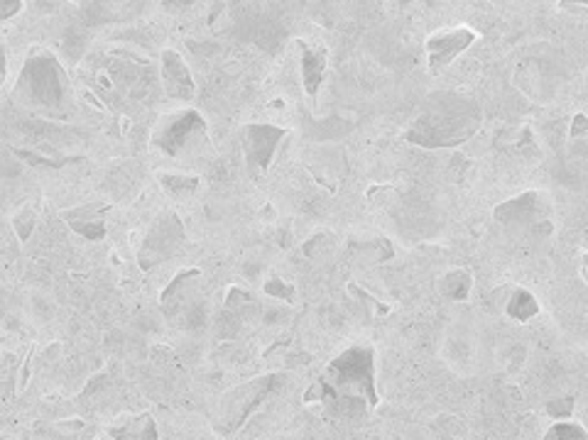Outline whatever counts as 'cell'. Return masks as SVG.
Returning a JSON list of instances; mask_svg holds the SVG:
<instances>
[{
  "instance_id": "cell-8",
  "label": "cell",
  "mask_w": 588,
  "mask_h": 440,
  "mask_svg": "<svg viewBox=\"0 0 588 440\" xmlns=\"http://www.w3.org/2000/svg\"><path fill=\"white\" fill-rule=\"evenodd\" d=\"M475 40H478V32L468 25L444 27V30L431 32V35L427 37V44H424L430 74L439 76L441 71L451 67Z\"/></svg>"
},
{
  "instance_id": "cell-23",
  "label": "cell",
  "mask_w": 588,
  "mask_h": 440,
  "mask_svg": "<svg viewBox=\"0 0 588 440\" xmlns=\"http://www.w3.org/2000/svg\"><path fill=\"white\" fill-rule=\"evenodd\" d=\"M569 145L581 157H588V112H576L569 125Z\"/></svg>"
},
{
  "instance_id": "cell-18",
  "label": "cell",
  "mask_w": 588,
  "mask_h": 440,
  "mask_svg": "<svg viewBox=\"0 0 588 440\" xmlns=\"http://www.w3.org/2000/svg\"><path fill=\"white\" fill-rule=\"evenodd\" d=\"M542 313V306L537 301V296L532 292H527L522 286L510 289L508 301H505V316L512 319L515 323H529Z\"/></svg>"
},
{
  "instance_id": "cell-13",
  "label": "cell",
  "mask_w": 588,
  "mask_h": 440,
  "mask_svg": "<svg viewBox=\"0 0 588 440\" xmlns=\"http://www.w3.org/2000/svg\"><path fill=\"white\" fill-rule=\"evenodd\" d=\"M202 272L199 269H182L179 274L165 286V292L159 293V309L167 319H175L179 313H185L192 306V292L194 284L199 282Z\"/></svg>"
},
{
  "instance_id": "cell-15",
  "label": "cell",
  "mask_w": 588,
  "mask_h": 440,
  "mask_svg": "<svg viewBox=\"0 0 588 440\" xmlns=\"http://www.w3.org/2000/svg\"><path fill=\"white\" fill-rule=\"evenodd\" d=\"M348 252L353 257L363 259L368 265H385L387 259L395 257V247L385 235H360L348 240Z\"/></svg>"
},
{
  "instance_id": "cell-22",
  "label": "cell",
  "mask_w": 588,
  "mask_h": 440,
  "mask_svg": "<svg viewBox=\"0 0 588 440\" xmlns=\"http://www.w3.org/2000/svg\"><path fill=\"white\" fill-rule=\"evenodd\" d=\"M37 223H40V213H37V208L32 203H25V206H20V211L13 216V230L18 235L20 242H27L35 233Z\"/></svg>"
},
{
  "instance_id": "cell-14",
  "label": "cell",
  "mask_w": 588,
  "mask_h": 440,
  "mask_svg": "<svg viewBox=\"0 0 588 440\" xmlns=\"http://www.w3.org/2000/svg\"><path fill=\"white\" fill-rule=\"evenodd\" d=\"M105 436L111 440H159L158 421L149 411L118 418L105 428Z\"/></svg>"
},
{
  "instance_id": "cell-11",
  "label": "cell",
  "mask_w": 588,
  "mask_h": 440,
  "mask_svg": "<svg viewBox=\"0 0 588 440\" xmlns=\"http://www.w3.org/2000/svg\"><path fill=\"white\" fill-rule=\"evenodd\" d=\"M159 78L167 98L176 103H189L196 98V81L192 76V69L176 49L159 52Z\"/></svg>"
},
{
  "instance_id": "cell-21",
  "label": "cell",
  "mask_w": 588,
  "mask_h": 440,
  "mask_svg": "<svg viewBox=\"0 0 588 440\" xmlns=\"http://www.w3.org/2000/svg\"><path fill=\"white\" fill-rule=\"evenodd\" d=\"M430 428L439 440H466V436H468L466 421L457 414L434 416V418H431Z\"/></svg>"
},
{
  "instance_id": "cell-17",
  "label": "cell",
  "mask_w": 588,
  "mask_h": 440,
  "mask_svg": "<svg viewBox=\"0 0 588 440\" xmlns=\"http://www.w3.org/2000/svg\"><path fill=\"white\" fill-rule=\"evenodd\" d=\"M439 293L451 303H466L474 289V274L466 267L448 269L447 274L439 276Z\"/></svg>"
},
{
  "instance_id": "cell-19",
  "label": "cell",
  "mask_w": 588,
  "mask_h": 440,
  "mask_svg": "<svg viewBox=\"0 0 588 440\" xmlns=\"http://www.w3.org/2000/svg\"><path fill=\"white\" fill-rule=\"evenodd\" d=\"M336 245H339V238H336L334 233H314L302 245V255H304L309 262L321 265V262H329V259L334 257Z\"/></svg>"
},
{
  "instance_id": "cell-2",
  "label": "cell",
  "mask_w": 588,
  "mask_h": 440,
  "mask_svg": "<svg viewBox=\"0 0 588 440\" xmlns=\"http://www.w3.org/2000/svg\"><path fill=\"white\" fill-rule=\"evenodd\" d=\"M15 101L47 115L69 111L71 86L62 61L47 47H32L15 81Z\"/></svg>"
},
{
  "instance_id": "cell-3",
  "label": "cell",
  "mask_w": 588,
  "mask_h": 440,
  "mask_svg": "<svg viewBox=\"0 0 588 440\" xmlns=\"http://www.w3.org/2000/svg\"><path fill=\"white\" fill-rule=\"evenodd\" d=\"M321 380L334 389L336 394L363 399L370 409L380 404L378 384H375V347H346L326 364Z\"/></svg>"
},
{
  "instance_id": "cell-20",
  "label": "cell",
  "mask_w": 588,
  "mask_h": 440,
  "mask_svg": "<svg viewBox=\"0 0 588 440\" xmlns=\"http://www.w3.org/2000/svg\"><path fill=\"white\" fill-rule=\"evenodd\" d=\"M13 155L18 159H25L30 166H44V169H64L69 165H79L84 162V157L74 155V157H50L44 152H37V149H20V147H13Z\"/></svg>"
},
{
  "instance_id": "cell-6",
  "label": "cell",
  "mask_w": 588,
  "mask_h": 440,
  "mask_svg": "<svg viewBox=\"0 0 588 440\" xmlns=\"http://www.w3.org/2000/svg\"><path fill=\"white\" fill-rule=\"evenodd\" d=\"M552 216V196L539 189L518 193V196L498 203L495 211H493L495 223L505 225V228H515V230H525V233L535 235V238H549L554 233Z\"/></svg>"
},
{
  "instance_id": "cell-24",
  "label": "cell",
  "mask_w": 588,
  "mask_h": 440,
  "mask_svg": "<svg viewBox=\"0 0 588 440\" xmlns=\"http://www.w3.org/2000/svg\"><path fill=\"white\" fill-rule=\"evenodd\" d=\"M542 440H588V431L579 421H556Z\"/></svg>"
},
{
  "instance_id": "cell-10",
  "label": "cell",
  "mask_w": 588,
  "mask_h": 440,
  "mask_svg": "<svg viewBox=\"0 0 588 440\" xmlns=\"http://www.w3.org/2000/svg\"><path fill=\"white\" fill-rule=\"evenodd\" d=\"M297 47L304 94L316 105V98H319L321 86H324L326 69H329V47L316 37H299Z\"/></svg>"
},
{
  "instance_id": "cell-25",
  "label": "cell",
  "mask_w": 588,
  "mask_h": 440,
  "mask_svg": "<svg viewBox=\"0 0 588 440\" xmlns=\"http://www.w3.org/2000/svg\"><path fill=\"white\" fill-rule=\"evenodd\" d=\"M263 292L282 303H294V299H297V289H294V284L282 282L280 276H270V279H265Z\"/></svg>"
},
{
  "instance_id": "cell-12",
  "label": "cell",
  "mask_w": 588,
  "mask_h": 440,
  "mask_svg": "<svg viewBox=\"0 0 588 440\" xmlns=\"http://www.w3.org/2000/svg\"><path fill=\"white\" fill-rule=\"evenodd\" d=\"M108 211H111V206H105V203H81V206L62 211L59 218L84 240L101 242L108 235V228H105Z\"/></svg>"
},
{
  "instance_id": "cell-9",
  "label": "cell",
  "mask_w": 588,
  "mask_h": 440,
  "mask_svg": "<svg viewBox=\"0 0 588 440\" xmlns=\"http://www.w3.org/2000/svg\"><path fill=\"white\" fill-rule=\"evenodd\" d=\"M287 135H290V130L282 128V125H265V122L248 125L243 132V155H246V165L250 166V172H267L273 166L277 147Z\"/></svg>"
},
{
  "instance_id": "cell-29",
  "label": "cell",
  "mask_w": 588,
  "mask_h": 440,
  "mask_svg": "<svg viewBox=\"0 0 588 440\" xmlns=\"http://www.w3.org/2000/svg\"><path fill=\"white\" fill-rule=\"evenodd\" d=\"M581 267H583V279L588 282V255H583V265Z\"/></svg>"
},
{
  "instance_id": "cell-1",
  "label": "cell",
  "mask_w": 588,
  "mask_h": 440,
  "mask_svg": "<svg viewBox=\"0 0 588 440\" xmlns=\"http://www.w3.org/2000/svg\"><path fill=\"white\" fill-rule=\"evenodd\" d=\"M481 125L484 111L475 98L458 91H437L421 103L403 139L421 149H454L475 138Z\"/></svg>"
},
{
  "instance_id": "cell-26",
  "label": "cell",
  "mask_w": 588,
  "mask_h": 440,
  "mask_svg": "<svg viewBox=\"0 0 588 440\" xmlns=\"http://www.w3.org/2000/svg\"><path fill=\"white\" fill-rule=\"evenodd\" d=\"M574 406H576V399L566 394V397H556L552 401H547L545 411L552 421H571L574 416Z\"/></svg>"
},
{
  "instance_id": "cell-27",
  "label": "cell",
  "mask_w": 588,
  "mask_h": 440,
  "mask_svg": "<svg viewBox=\"0 0 588 440\" xmlns=\"http://www.w3.org/2000/svg\"><path fill=\"white\" fill-rule=\"evenodd\" d=\"M348 292H351L353 296L363 299V301H366V306H368L370 311L375 313V316H387V313H390V306H385L383 301H378V299H375V296H370L368 292H363L358 284H353L351 282V284H348Z\"/></svg>"
},
{
  "instance_id": "cell-4",
  "label": "cell",
  "mask_w": 588,
  "mask_h": 440,
  "mask_svg": "<svg viewBox=\"0 0 588 440\" xmlns=\"http://www.w3.org/2000/svg\"><path fill=\"white\" fill-rule=\"evenodd\" d=\"M285 384V374L282 372H267V374H258L253 380H246L229 389L219 404V418L213 423V428L221 436H236L248 421L250 416L267 401V399L277 394Z\"/></svg>"
},
{
  "instance_id": "cell-16",
  "label": "cell",
  "mask_w": 588,
  "mask_h": 440,
  "mask_svg": "<svg viewBox=\"0 0 588 440\" xmlns=\"http://www.w3.org/2000/svg\"><path fill=\"white\" fill-rule=\"evenodd\" d=\"M158 182L169 199L175 201L194 199V196L199 193V189H202V179H199L196 174L158 172Z\"/></svg>"
},
{
  "instance_id": "cell-5",
  "label": "cell",
  "mask_w": 588,
  "mask_h": 440,
  "mask_svg": "<svg viewBox=\"0 0 588 440\" xmlns=\"http://www.w3.org/2000/svg\"><path fill=\"white\" fill-rule=\"evenodd\" d=\"M206 139H209V125L196 108H182V111L162 115L152 132L155 149L172 159L202 149Z\"/></svg>"
},
{
  "instance_id": "cell-28",
  "label": "cell",
  "mask_w": 588,
  "mask_h": 440,
  "mask_svg": "<svg viewBox=\"0 0 588 440\" xmlns=\"http://www.w3.org/2000/svg\"><path fill=\"white\" fill-rule=\"evenodd\" d=\"M23 8H25V3H23V0H13V3L3 0V3H0V20L5 22V20H10L13 15H18Z\"/></svg>"
},
{
  "instance_id": "cell-7",
  "label": "cell",
  "mask_w": 588,
  "mask_h": 440,
  "mask_svg": "<svg viewBox=\"0 0 588 440\" xmlns=\"http://www.w3.org/2000/svg\"><path fill=\"white\" fill-rule=\"evenodd\" d=\"M185 220L176 216L175 211H162L149 223L148 233H145L140 247H138V265H140L142 272H149V269L159 267V265L176 257V252L185 250Z\"/></svg>"
}]
</instances>
